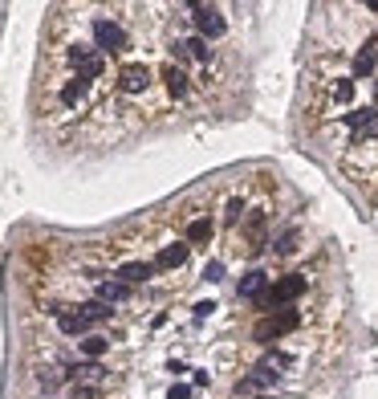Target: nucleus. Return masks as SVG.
<instances>
[{
    "mask_svg": "<svg viewBox=\"0 0 378 399\" xmlns=\"http://www.w3.org/2000/svg\"><path fill=\"white\" fill-rule=\"evenodd\" d=\"M370 13H378V0H370Z\"/></svg>",
    "mask_w": 378,
    "mask_h": 399,
    "instance_id": "22",
    "label": "nucleus"
},
{
    "mask_svg": "<svg viewBox=\"0 0 378 399\" xmlns=\"http://www.w3.org/2000/svg\"><path fill=\"white\" fill-rule=\"evenodd\" d=\"M179 265H187V245H167V249H159L155 269H179Z\"/></svg>",
    "mask_w": 378,
    "mask_h": 399,
    "instance_id": "7",
    "label": "nucleus"
},
{
    "mask_svg": "<svg viewBox=\"0 0 378 399\" xmlns=\"http://www.w3.org/2000/svg\"><path fill=\"white\" fill-rule=\"evenodd\" d=\"M354 74H358V78H370V74H374V45L354 57Z\"/></svg>",
    "mask_w": 378,
    "mask_h": 399,
    "instance_id": "17",
    "label": "nucleus"
},
{
    "mask_svg": "<svg viewBox=\"0 0 378 399\" xmlns=\"http://www.w3.org/2000/svg\"><path fill=\"white\" fill-rule=\"evenodd\" d=\"M78 314H82L85 322H110L114 310H110L106 301H82V306H78Z\"/></svg>",
    "mask_w": 378,
    "mask_h": 399,
    "instance_id": "12",
    "label": "nucleus"
},
{
    "mask_svg": "<svg viewBox=\"0 0 378 399\" xmlns=\"http://www.w3.org/2000/svg\"><path fill=\"white\" fill-rule=\"evenodd\" d=\"M171 399H191V391L187 387H171Z\"/></svg>",
    "mask_w": 378,
    "mask_h": 399,
    "instance_id": "21",
    "label": "nucleus"
},
{
    "mask_svg": "<svg viewBox=\"0 0 378 399\" xmlns=\"http://www.w3.org/2000/svg\"><path fill=\"white\" fill-rule=\"evenodd\" d=\"M183 50L191 53L196 62H212V50H208V41H203V37H187V45H183Z\"/></svg>",
    "mask_w": 378,
    "mask_h": 399,
    "instance_id": "18",
    "label": "nucleus"
},
{
    "mask_svg": "<svg viewBox=\"0 0 378 399\" xmlns=\"http://www.w3.org/2000/svg\"><path fill=\"white\" fill-rule=\"evenodd\" d=\"M268 289V277H264V269H248L244 277H240V298H256Z\"/></svg>",
    "mask_w": 378,
    "mask_h": 399,
    "instance_id": "8",
    "label": "nucleus"
},
{
    "mask_svg": "<svg viewBox=\"0 0 378 399\" xmlns=\"http://www.w3.org/2000/svg\"><path fill=\"white\" fill-rule=\"evenodd\" d=\"M150 273H155V265L150 261H126V265H118V282L122 285H143V282H150Z\"/></svg>",
    "mask_w": 378,
    "mask_h": 399,
    "instance_id": "4",
    "label": "nucleus"
},
{
    "mask_svg": "<svg viewBox=\"0 0 378 399\" xmlns=\"http://www.w3.org/2000/svg\"><path fill=\"white\" fill-rule=\"evenodd\" d=\"M57 330L69 334V338H85L90 334V322L82 314H57Z\"/></svg>",
    "mask_w": 378,
    "mask_h": 399,
    "instance_id": "9",
    "label": "nucleus"
},
{
    "mask_svg": "<svg viewBox=\"0 0 378 399\" xmlns=\"http://www.w3.org/2000/svg\"><path fill=\"white\" fill-rule=\"evenodd\" d=\"M126 298H131V285H122V282H102L98 285V301H106V306L126 301Z\"/></svg>",
    "mask_w": 378,
    "mask_h": 399,
    "instance_id": "11",
    "label": "nucleus"
},
{
    "mask_svg": "<svg viewBox=\"0 0 378 399\" xmlns=\"http://www.w3.org/2000/svg\"><path fill=\"white\" fill-rule=\"evenodd\" d=\"M85 94H90V78H82V74H78V78H69V82L61 86V106H78Z\"/></svg>",
    "mask_w": 378,
    "mask_h": 399,
    "instance_id": "6",
    "label": "nucleus"
},
{
    "mask_svg": "<svg viewBox=\"0 0 378 399\" xmlns=\"http://www.w3.org/2000/svg\"><path fill=\"white\" fill-rule=\"evenodd\" d=\"M163 82H167V94L171 98H183L187 94V74L179 66H163Z\"/></svg>",
    "mask_w": 378,
    "mask_h": 399,
    "instance_id": "10",
    "label": "nucleus"
},
{
    "mask_svg": "<svg viewBox=\"0 0 378 399\" xmlns=\"http://www.w3.org/2000/svg\"><path fill=\"white\" fill-rule=\"evenodd\" d=\"M106 347H110V342H106L102 334H85V338H82V354H90V359H102Z\"/></svg>",
    "mask_w": 378,
    "mask_h": 399,
    "instance_id": "16",
    "label": "nucleus"
},
{
    "mask_svg": "<svg viewBox=\"0 0 378 399\" xmlns=\"http://www.w3.org/2000/svg\"><path fill=\"white\" fill-rule=\"evenodd\" d=\"M333 94H338V102H350V98H354V82H342Z\"/></svg>",
    "mask_w": 378,
    "mask_h": 399,
    "instance_id": "19",
    "label": "nucleus"
},
{
    "mask_svg": "<svg viewBox=\"0 0 378 399\" xmlns=\"http://www.w3.org/2000/svg\"><path fill=\"white\" fill-rule=\"evenodd\" d=\"M118 86L126 90V94H138V90H147L150 86V66H143V62H131V66L118 69Z\"/></svg>",
    "mask_w": 378,
    "mask_h": 399,
    "instance_id": "2",
    "label": "nucleus"
},
{
    "mask_svg": "<svg viewBox=\"0 0 378 399\" xmlns=\"http://www.w3.org/2000/svg\"><path fill=\"white\" fill-rule=\"evenodd\" d=\"M94 41H98V53H122L126 50V33L106 17L94 21Z\"/></svg>",
    "mask_w": 378,
    "mask_h": 399,
    "instance_id": "1",
    "label": "nucleus"
},
{
    "mask_svg": "<svg viewBox=\"0 0 378 399\" xmlns=\"http://www.w3.org/2000/svg\"><path fill=\"white\" fill-rule=\"evenodd\" d=\"M268 318H273V326H277L280 334H289V330L301 326V314H297V310H277V314H268Z\"/></svg>",
    "mask_w": 378,
    "mask_h": 399,
    "instance_id": "15",
    "label": "nucleus"
},
{
    "mask_svg": "<svg viewBox=\"0 0 378 399\" xmlns=\"http://www.w3.org/2000/svg\"><path fill=\"white\" fill-rule=\"evenodd\" d=\"M187 241H191V245H208V241H212V220L208 216L191 220V224H187Z\"/></svg>",
    "mask_w": 378,
    "mask_h": 399,
    "instance_id": "14",
    "label": "nucleus"
},
{
    "mask_svg": "<svg viewBox=\"0 0 378 399\" xmlns=\"http://www.w3.org/2000/svg\"><path fill=\"white\" fill-rule=\"evenodd\" d=\"M277 338H280V330L273 326V318H261V322L252 326V342H261V347H273Z\"/></svg>",
    "mask_w": 378,
    "mask_h": 399,
    "instance_id": "13",
    "label": "nucleus"
},
{
    "mask_svg": "<svg viewBox=\"0 0 378 399\" xmlns=\"http://www.w3.org/2000/svg\"><path fill=\"white\" fill-rule=\"evenodd\" d=\"M191 13H196V25H199V37H203V41H208V37H220V33H224V17H220V8L191 4Z\"/></svg>",
    "mask_w": 378,
    "mask_h": 399,
    "instance_id": "3",
    "label": "nucleus"
},
{
    "mask_svg": "<svg viewBox=\"0 0 378 399\" xmlns=\"http://www.w3.org/2000/svg\"><path fill=\"white\" fill-rule=\"evenodd\" d=\"M309 289V282L301 277V273H289V277H280L277 285H273V294H277V301H293V298H301Z\"/></svg>",
    "mask_w": 378,
    "mask_h": 399,
    "instance_id": "5",
    "label": "nucleus"
},
{
    "mask_svg": "<svg viewBox=\"0 0 378 399\" xmlns=\"http://www.w3.org/2000/svg\"><path fill=\"white\" fill-rule=\"evenodd\" d=\"M240 208H244V200H232V204H228V220L240 216Z\"/></svg>",
    "mask_w": 378,
    "mask_h": 399,
    "instance_id": "20",
    "label": "nucleus"
}]
</instances>
